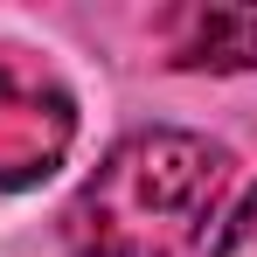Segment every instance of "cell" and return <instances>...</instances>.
Wrapping results in <instances>:
<instances>
[{"label": "cell", "instance_id": "6da1fadb", "mask_svg": "<svg viewBox=\"0 0 257 257\" xmlns=\"http://www.w3.org/2000/svg\"><path fill=\"white\" fill-rule=\"evenodd\" d=\"M229 188V153L181 125L118 139L63 209L70 257H181Z\"/></svg>", "mask_w": 257, "mask_h": 257}, {"label": "cell", "instance_id": "7a4b0ae2", "mask_svg": "<svg viewBox=\"0 0 257 257\" xmlns=\"http://www.w3.org/2000/svg\"><path fill=\"white\" fill-rule=\"evenodd\" d=\"M77 139L70 84L28 49H0V188H35Z\"/></svg>", "mask_w": 257, "mask_h": 257}, {"label": "cell", "instance_id": "3957f363", "mask_svg": "<svg viewBox=\"0 0 257 257\" xmlns=\"http://www.w3.org/2000/svg\"><path fill=\"white\" fill-rule=\"evenodd\" d=\"M167 63L174 70H257V14L236 7H181L167 14Z\"/></svg>", "mask_w": 257, "mask_h": 257}, {"label": "cell", "instance_id": "277c9868", "mask_svg": "<svg viewBox=\"0 0 257 257\" xmlns=\"http://www.w3.org/2000/svg\"><path fill=\"white\" fill-rule=\"evenodd\" d=\"M209 257H257V188L243 195V209H236V222L222 229V243H215Z\"/></svg>", "mask_w": 257, "mask_h": 257}]
</instances>
